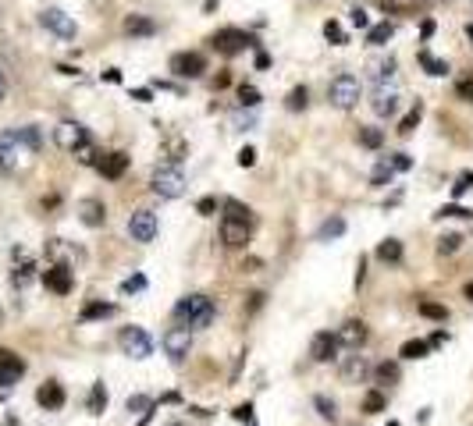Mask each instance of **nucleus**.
Segmentation results:
<instances>
[{
	"instance_id": "nucleus-1",
	"label": "nucleus",
	"mask_w": 473,
	"mask_h": 426,
	"mask_svg": "<svg viewBox=\"0 0 473 426\" xmlns=\"http://www.w3.org/2000/svg\"><path fill=\"white\" fill-rule=\"evenodd\" d=\"M39 149V132L36 128H15L0 135V174L18 167L22 156H32Z\"/></svg>"
},
{
	"instance_id": "nucleus-2",
	"label": "nucleus",
	"mask_w": 473,
	"mask_h": 426,
	"mask_svg": "<svg viewBox=\"0 0 473 426\" xmlns=\"http://www.w3.org/2000/svg\"><path fill=\"white\" fill-rule=\"evenodd\" d=\"M214 316H218V309H214V302H210L206 295H185L175 305V320H178V327H185V331L210 327V324H214Z\"/></svg>"
},
{
	"instance_id": "nucleus-3",
	"label": "nucleus",
	"mask_w": 473,
	"mask_h": 426,
	"mask_svg": "<svg viewBox=\"0 0 473 426\" xmlns=\"http://www.w3.org/2000/svg\"><path fill=\"white\" fill-rule=\"evenodd\" d=\"M359 96H363V85H359V78L349 75V71L335 75L331 85H328V99H331V106H338V111H352V106L359 103Z\"/></svg>"
},
{
	"instance_id": "nucleus-4",
	"label": "nucleus",
	"mask_w": 473,
	"mask_h": 426,
	"mask_svg": "<svg viewBox=\"0 0 473 426\" xmlns=\"http://www.w3.org/2000/svg\"><path fill=\"white\" fill-rule=\"evenodd\" d=\"M149 188L161 195V199H178V195L185 192V174H182V167H175V164L156 167L153 178H149Z\"/></svg>"
},
{
	"instance_id": "nucleus-5",
	"label": "nucleus",
	"mask_w": 473,
	"mask_h": 426,
	"mask_svg": "<svg viewBox=\"0 0 473 426\" xmlns=\"http://www.w3.org/2000/svg\"><path fill=\"white\" fill-rule=\"evenodd\" d=\"M118 345H121V352L128 359H149L153 355V341H149V334L142 327H125L118 334Z\"/></svg>"
},
{
	"instance_id": "nucleus-6",
	"label": "nucleus",
	"mask_w": 473,
	"mask_h": 426,
	"mask_svg": "<svg viewBox=\"0 0 473 426\" xmlns=\"http://www.w3.org/2000/svg\"><path fill=\"white\" fill-rule=\"evenodd\" d=\"M214 50H221L225 57H232V53H242L246 46H253L256 39L249 36V32H242V29H221V32H214Z\"/></svg>"
},
{
	"instance_id": "nucleus-7",
	"label": "nucleus",
	"mask_w": 473,
	"mask_h": 426,
	"mask_svg": "<svg viewBox=\"0 0 473 426\" xmlns=\"http://www.w3.org/2000/svg\"><path fill=\"white\" fill-rule=\"evenodd\" d=\"M39 25H43V29H50L54 36H61V39H75V32H79L75 18H72V15H65L61 8H46V11L39 15Z\"/></svg>"
},
{
	"instance_id": "nucleus-8",
	"label": "nucleus",
	"mask_w": 473,
	"mask_h": 426,
	"mask_svg": "<svg viewBox=\"0 0 473 426\" xmlns=\"http://www.w3.org/2000/svg\"><path fill=\"white\" fill-rule=\"evenodd\" d=\"M128 235H132V242H139V245L153 242V238H156V213H153V209H135L132 217H128Z\"/></svg>"
},
{
	"instance_id": "nucleus-9",
	"label": "nucleus",
	"mask_w": 473,
	"mask_h": 426,
	"mask_svg": "<svg viewBox=\"0 0 473 426\" xmlns=\"http://www.w3.org/2000/svg\"><path fill=\"white\" fill-rule=\"evenodd\" d=\"M54 142H58L61 149L75 153V149L89 146V132H86V128H82L79 121H61V125L54 128Z\"/></svg>"
},
{
	"instance_id": "nucleus-10",
	"label": "nucleus",
	"mask_w": 473,
	"mask_h": 426,
	"mask_svg": "<svg viewBox=\"0 0 473 426\" xmlns=\"http://www.w3.org/2000/svg\"><path fill=\"white\" fill-rule=\"evenodd\" d=\"M371 373H374V366L366 362V355H349L342 366H338V377H342V384H366L371 380Z\"/></svg>"
},
{
	"instance_id": "nucleus-11",
	"label": "nucleus",
	"mask_w": 473,
	"mask_h": 426,
	"mask_svg": "<svg viewBox=\"0 0 473 426\" xmlns=\"http://www.w3.org/2000/svg\"><path fill=\"white\" fill-rule=\"evenodd\" d=\"M171 71L178 78H199L206 71V57H203V53H196V50L175 53V57H171Z\"/></svg>"
},
{
	"instance_id": "nucleus-12",
	"label": "nucleus",
	"mask_w": 473,
	"mask_h": 426,
	"mask_svg": "<svg viewBox=\"0 0 473 426\" xmlns=\"http://www.w3.org/2000/svg\"><path fill=\"white\" fill-rule=\"evenodd\" d=\"M22 373H25V362H22L15 352L0 348V391H11V387L18 384Z\"/></svg>"
},
{
	"instance_id": "nucleus-13",
	"label": "nucleus",
	"mask_w": 473,
	"mask_h": 426,
	"mask_svg": "<svg viewBox=\"0 0 473 426\" xmlns=\"http://www.w3.org/2000/svg\"><path fill=\"white\" fill-rule=\"evenodd\" d=\"M164 352H168L175 362H182V359L192 352V331H185V327H171V331L164 334Z\"/></svg>"
},
{
	"instance_id": "nucleus-14",
	"label": "nucleus",
	"mask_w": 473,
	"mask_h": 426,
	"mask_svg": "<svg viewBox=\"0 0 473 426\" xmlns=\"http://www.w3.org/2000/svg\"><path fill=\"white\" fill-rule=\"evenodd\" d=\"M335 338H338V345H342V348H359L366 338H371V331H366L363 320H345V324L335 331Z\"/></svg>"
},
{
	"instance_id": "nucleus-15",
	"label": "nucleus",
	"mask_w": 473,
	"mask_h": 426,
	"mask_svg": "<svg viewBox=\"0 0 473 426\" xmlns=\"http://www.w3.org/2000/svg\"><path fill=\"white\" fill-rule=\"evenodd\" d=\"M43 284L54 291V295H68L72 288H75V277H72V270L68 266H61V263H54L50 270L43 274Z\"/></svg>"
},
{
	"instance_id": "nucleus-16",
	"label": "nucleus",
	"mask_w": 473,
	"mask_h": 426,
	"mask_svg": "<svg viewBox=\"0 0 473 426\" xmlns=\"http://www.w3.org/2000/svg\"><path fill=\"white\" fill-rule=\"evenodd\" d=\"M338 352H342V345H338V338L335 334H317L313 338V345H309V355H313V362H331V359H338Z\"/></svg>"
},
{
	"instance_id": "nucleus-17",
	"label": "nucleus",
	"mask_w": 473,
	"mask_h": 426,
	"mask_svg": "<svg viewBox=\"0 0 473 426\" xmlns=\"http://www.w3.org/2000/svg\"><path fill=\"white\" fill-rule=\"evenodd\" d=\"M96 171H100L103 178L118 181V178L128 171V153H103V156L96 160Z\"/></svg>"
},
{
	"instance_id": "nucleus-18",
	"label": "nucleus",
	"mask_w": 473,
	"mask_h": 426,
	"mask_svg": "<svg viewBox=\"0 0 473 426\" xmlns=\"http://www.w3.org/2000/svg\"><path fill=\"white\" fill-rule=\"evenodd\" d=\"M249 228H253V224L221 221V242H225V249H246V245H249Z\"/></svg>"
},
{
	"instance_id": "nucleus-19",
	"label": "nucleus",
	"mask_w": 473,
	"mask_h": 426,
	"mask_svg": "<svg viewBox=\"0 0 473 426\" xmlns=\"http://www.w3.org/2000/svg\"><path fill=\"white\" fill-rule=\"evenodd\" d=\"M79 217H82V224L100 228L103 221H107V206H103L100 199H82V202H79Z\"/></svg>"
},
{
	"instance_id": "nucleus-20",
	"label": "nucleus",
	"mask_w": 473,
	"mask_h": 426,
	"mask_svg": "<svg viewBox=\"0 0 473 426\" xmlns=\"http://www.w3.org/2000/svg\"><path fill=\"white\" fill-rule=\"evenodd\" d=\"M371 106H374V114H378V118H392V114L399 111V92H395V89H385V85H381V89L374 92Z\"/></svg>"
},
{
	"instance_id": "nucleus-21",
	"label": "nucleus",
	"mask_w": 473,
	"mask_h": 426,
	"mask_svg": "<svg viewBox=\"0 0 473 426\" xmlns=\"http://www.w3.org/2000/svg\"><path fill=\"white\" fill-rule=\"evenodd\" d=\"M36 401H39L43 408L54 412V408H61V405H65V387H61L58 380H46V384L36 391Z\"/></svg>"
},
{
	"instance_id": "nucleus-22",
	"label": "nucleus",
	"mask_w": 473,
	"mask_h": 426,
	"mask_svg": "<svg viewBox=\"0 0 473 426\" xmlns=\"http://www.w3.org/2000/svg\"><path fill=\"white\" fill-rule=\"evenodd\" d=\"M366 71H371V82L381 89L385 82L395 78V57H374L371 64H366Z\"/></svg>"
},
{
	"instance_id": "nucleus-23",
	"label": "nucleus",
	"mask_w": 473,
	"mask_h": 426,
	"mask_svg": "<svg viewBox=\"0 0 473 426\" xmlns=\"http://www.w3.org/2000/svg\"><path fill=\"white\" fill-rule=\"evenodd\" d=\"M121 29H125L128 36H153V32H156V25H153L146 15H125Z\"/></svg>"
},
{
	"instance_id": "nucleus-24",
	"label": "nucleus",
	"mask_w": 473,
	"mask_h": 426,
	"mask_svg": "<svg viewBox=\"0 0 473 426\" xmlns=\"http://www.w3.org/2000/svg\"><path fill=\"white\" fill-rule=\"evenodd\" d=\"M225 221H239V224H253V213H249V206H242L239 199H228V202H225Z\"/></svg>"
},
{
	"instance_id": "nucleus-25",
	"label": "nucleus",
	"mask_w": 473,
	"mask_h": 426,
	"mask_svg": "<svg viewBox=\"0 0 473 426\" xmlns=\"http://www.w3.org/2000/svg\"><path fill=\"white\" fill-rule=\"evenodd\" d=\"M392 36H395V25L392 22H381V25H374L371 32H366V43H371V46H385Z\"/></svg>"
},
{
	"instance_id": "nucleus-26",
	"label": "nucleus",
	"mask_w": 473,
	"mask_h": 426,
	"mask_svg": "<svg viewBox=\"0 0 473 426\" xmlns=\"http://www.w3.org/2000/svg\"><path fill=\"white\" fill-rule=\"evenodd\" d=\"M338 235H345V221H342V217H331V221L321 224L317 242H331V238H338Z\"/></svg>"
},
{
	"instance_id": "nucleus-27",
	"label": "nucleus",
	"mask_w": 473,
	"mask_h": 426,
	"mask_svg": "<svg viewBox=\"0 0 473 426\" xmlns=\"http://www.w3.org/2000/svg\"><path fill=\"white\" fill-rule=\"evenodd\" d=\"M378 259H385V263H399V259H402V242L385 238V242L378 245Z\"/></svg>"
},
{
	"instance_id": "nucleus-28",
	"label": "nucleus",
	"mask_w": 473,
	"mask_h": 426,
	"mask_svg": "<svg viewBox=\"0 0 473 426\" xmlns=\"http://www.w3.org/2000/svg\"><path fill=\"white\" fill-rule=\"evenodd\" d=\"M103 408H107V387L93 384V391H89V412L93 415H103Z\"/></svg>"
},
{
	"instance_id": "nucleus-29",
	"label": "nucleus",
	"mask_w": 473,
	"mask_h": 426,
	"mask_svg": "<svg viewBox=\"0 0 473 426\" xmlns=\"http://www.w3.org/2000/svg\"><path fill=\"white\" fill-rule=\"evenodd\" d=\"M374 373H378V384H399V377H402L399 362H381Z\"/></svg>"
},
{
	"instance_id": "nucleus-30",
	"label": "nucleus",
	"mask_w": 473,
	"mask_h": 426,
	"mask_svg": "<svg viewBox=\"0 0 473 426\" xmlns=\"http://www.w3.org/2000/svg\"><path fill=\"white\" fill-rule=\"evenodd\" d=\"M385 405H388V401H385V394H381V391H366V394H363V412H366V415L385 412Z\"/></svg>"
},
{
	"instance_id": "nucleus-31",
	"label": "nucleus",
	"mask_w": 473,
	"mask_h": 426,
	"mask_svg": "<svg viewBox=\"0 0 473 426\" xmlns=\"http://www.w3.org/2000/svg\"><path fill=\"white\" fill-rule=\"evenodd\" d=\"M420 316H427V320H441V324H445V320H448V309H445L441 302L424 298V302H420Z\"/></svg>"
},
{
	"instance_id": "nucleus-32",
	"label": "nucleus",
	"mask_w": 473,
	"mask_h": 426,
	"mask_svg": "<svg viewBox=\"0 0 473 426\" xmlns=\"http://www.w3.org/2000/svg\"><path fill=\"white\" fill-rule=\"evenodd\" d=\"M103 316H114V305L111 302H89L82 309V320H103Z\"/></svg>"
},
{
	"instance_id": "nucleus-33",
	"label": "nucleus",
	"mask_w": 473,
	"mask_h": 426,
	"mask_svg": "<svg viewBox=\"0 0 473 426\" xmlns=\"http://www.w3.org/2000/svg\"><path fill=\"white\" fill-rule=\"evenodd\" d=\"M381 142H385V132H381V128H359V146L381 149Z\"/></svg>"
},
{
	"instance_id": "nucleus-34",
	"label": "nucleus",
	"mask_w": 473,
	"mask_h": 426,
	"mask_svg": "<svg viewBox=\"0 0 473 426\" xmlns=\"http://www.w3.org/2000/svg\"><path fill=\"white\" fill-rule=\"evenodd\" d=\"M420 64L427 68V75H448V64H445V61H438V57H431L427 50H420Z\"/></svg>"
},
{
	"instance_id": "nucleus-35",
	"label": "nucleus",
	"mask_w": 473,
	"mask_h": 426,
	"mask_svg": "<svg viewBox=\"0 0 473 426\" xmlns=\"http://www.w3.org/2000/svg\"><path fill=\"white\" fill-rule=\"evenodd\" d=\"M427 348H431L427 341H406L399 355H402V359H427Z\"/></svg>"
},
{
	"instance_id": "nucleus-36",
	"label": "nucleus",
	"mask_w": 473,
	"mask_h": 426,
	"mask_svg": "<svg viewBox=\"0 0 473 426\" xmlns=\"http://www.w3.org/2000/svg\"><path fill=\"white\" fill-rule=\"evenodd\" d=\"M462 235H445V238H438V256H452V252H459L462 249Z\"/></svg>"
},
{
	"instance_id": "nucleus-37",
	"label": "nucleus",
	"mask_w": 473,
	"mask_h": 426,
	"mask_svg": "<svg viewBox=\"0 0 473 426\" xmlns=\"http://www.w3.org/2000/svg\"><path fill=\"white\" fill-rule=\"evenodd\" d=\"M313 405H317V412L328 419V422H335L338 419V405L331 401V398H324V394H317V398H313Z\"/></svg>"
},
{
	"instance_id": "nucleus-38",
	"label": "nucleus",
	"mask_w": 473,
	"mask_h": 426,
	"mask_svg": "<svg viewBox=\"0 0 473 426\" xmlns=\"http://www.w3.org/2000/svg\"><path fill=\"white\" fill-rule=\"evenodd\" d=\"M420 118H424V106H420V103H413V111H409V114L402 118V125H399V132H402V135H409V132H413V128L420 125Z\"/></svg>"
},
{
	"instance_id": "nucleus-39",
	"label": "nucleus",
	"mask_w": 473,
	"mask_h": 426,
	"mask_svg": "<svg viewBox=\"0 0 473 426\" xmlns=\"http://www.w3.org/2000/svg\"><path fill=\"white\" fill-rule=\"evenodd\" d=\"M306 103H309L306 85H295V89L288 92V111H306Z\"/></svg>"
},
{
	"instance_id": "nucleus-40",
	"label": "nucleus",
	"mask_w": 473,
	"mask_h": 426,
	"mask_svg": "<svg viewBox=\"0 0 473 426\" xmlns=\"http://www.w3.org/2000/svg\"><path fill=\"white\" fill-rule=\"evenodd\" d=\"M239 103H242V106H249V111H253V106H260V89H253V85H239Z\"/></svg>"
},
{
	"instance_id": "nucleus-41",
	"label": "nucleus",
	"mask_w": 473,
	"mask_h": 426,
	"mask_svg": "<svg viewBox=\"0 0 473 426\" xmlns=\"http://www.w3.org/2000/svg\"><path fill=\"white\" fill-rule=\"evenodd\" d=\"M125 408H128V412H149V408H153V398H146V394H132V398L125 401Z\"/></svg>"
},
{
	"instance_id": "nucleus-42",
	"label": "nucleus",
	"mask_w": 473,
	"mask_h": 426,
	"mask_svg": "<svg viewBox=\"0 0 473 426\" xmlns=\"http://www.w3.org/2000/svg\"><path fill=\"white\" fill-rule=\"evenodd\" d=\"M438 217H462V221H469V217H473V209H466V206H441V209H438Z\"/></svg>"
},
{
	"instance_id": "nucleus-43",
	"label": "nucleus",
	"mask_w": 473,
	"mask_h": 426,
	"mask_svg": "<svg viewBox=\"0 0 473 426\" xmlns=\"http://www.w3.org/2000/svg\"><path fill=\"white\" fill-rule=\"evenodd\" d=\"M324 36H328L335 46H342V43H345V32H342V25H338V22H328V25H324Z\"/></svg>"
},
{
	"instance_id": "nucleus-44",
	"label": "nucleus",
	"mask_w": 473,
	"mask_h": 426,
	"mask_svg": "<svg viewBox=\"0 0 473 426\" xmlns=\"http://www.w3.org/2000/svg\"><path fill=\"white\" fill-rule=\"evenodd\" d=\"M469 188H473V174L466 171V174H459V181L452 185V195H466Z\"/></svg>"
},
{
	"instance_id": "nucleus-45",
	"label": "nucleus",
	"mask_w": 473,
	"mask_h": 426,
	"mask_svg": "<svg viewBox=\"0 0 473 426\" xmlns=\"http://www.w3.org/2000/svg\"><path fill=\"white\" fill-rule=\"evenodd\" d=\"M256 164V149L253 146H242L239 149V167H253Z\"/></svg>"
},
{
	"instance_id": "nucleus-46",
	"label": "nucleus",
	"mask_w": 473,
	"mask_h": 426,
	"mask_svg": "<svg viewBox=\"0 0 473 426\" xmlns=\"http://www.w3.org/2000/svg\"><path fill=\"white\" fill-rule=\"evenodd\" d=\"M455 89H459V96H462L466 103H473V75H466V78H459V85H455Z\"/></svg>"
},
{
	"instance_id": "nucleus-47",
	"label": "nucleus",
	"mask_w": 473,
	"mask_h": 426,
	"mask_svg": "<svg viewBox=\"0 0 473 426\" xmlns=\"http://www.w3.org/2000/svg\"><path fill=\"white\" fill-rule=\"evenodd\" d=\"M196 209L203 213V217H210V213H214V209H218V199H214V195H203V199L196 202Z\"/></svg>"
},
{
	"instance_id": "nucleus-48",
	"label": "nucleus",
	"mask_w": 473,
	"mask_h": 426,
	"mask_svg": "<svg viewBox=\"0 0 473 426\" xmlns=\"http://www.w3.org/2000/svg\"><path fill=\"white\" fill-rule=\"evenodd\" d=\"M349 22H352L356 29H366V25H371V18H366L363 8H352V11H349Z\"/></svg>"
},
{
	"instance_id": "nucleus-49",
	"label": "nucleus",
	"mask_w": 473,
	"mask_h": 426,
	"mask_svg": "<svg viewBox=\"0 0 473 426\" xmlns=\"http://www.w3.org/2000/svg\"><path fill=\"white\" fill-rule=\"evenodd\" d=\"M142 288H146V277H139V274H135V277H128V281L121 284V291H125V295H132V291H142Z\"/></svg>"
},
{
	"instance_id": "nucleus-50",
	"label": "nucleus",
	"mask_w": 473,
	"mask_h": 426,
	"mask_svg": "<svg viewBox=\"0 0 473 426\" xmlns=\"http://www.w3.org/2000/svg\"><path fill=\"white\" fill-rule=\"evenodd\" d=\"M232 415H235V419H239V422H253V405H249V401H246V405H239V408H235V412H232Z\"/></svg>"
},
{
	"instance_id": "nucleus-51",
	"label": "nucleus",
	"mask_w": 473,
	"mask_h": 426,
	"mask_svg": "<svg viewBox=\"0 0 473 426\" xmlns=\"http://www.w3.org/2000/svg\"><path fill=\"white\" fill-rule=\"evenodd\" d=\"M392 167H395V171H406V167H409V156H406V153H395V156H392Z\"/></svg>"
},
{
	"instance_id": "nucleus-52",
	"label": "nucleus",
	"mask_w": 473,
	"mask_h": 426,
	"mask_svg": "<svg viewBox=\"0 0 473 426\" xmlns=\"http://www.w3.org/2000/svg\"><path fill=\"white\" fill-rule=\"evenodd\" d=\"M242 270H249V274L260 270V259H242Z\"/></svg>"
},
{
	"instance_id": "nucleus-53",
	"label": "nucleus",
	"mask_w": 473,
	"mask_h": 426,
	"mask_svg": "<svg viewBox=\"0 0 473 426\" xmlns=\"http://www.w3.org/2000/svg\"><path fill=\"white\" fill-rule=\"evenodd\" d=\"M132 99H139V103H149V89H135V92H132Z\"/></svg>"
},
{
	"instance_id": "nucleus-54",
	"label": "nucleus",
	"mask_w": 473,
	"mask_h": 426,
	"mask_svg": "<svg viewBox=\"0 0 473 426\" xmlns=\"http://www.w3.org/2000/svg\"><path fill=\"white\" fill-rule=\"evenodd\" d=\"M246 125H253V114H246V118L239 114V118H235V128H246Z\"/></svg>"
},
{
	"instance_id": "nucleus-55",
	"label": "nucleus",
	"mask_w": 473,
	"mask_h": 426,
	"mask_svg": "<svg viewBox=\"0 0 473 426\" xmlns=\"http://www.w3.org/2000/svg\"><path fill=\"white\" fill-rule=\"evenodd\" d=\"M4 92H8V78H4V71H0V99H4Z\"/></svg>"
},
{
	"instance_id": "nucleus-56",
	"label": "nucleus",
	"mask_w": 473,
	"mask_h": 426,
	"mask_svg": "<svg viewBox=\"0 0 473 426\" xmlns=\"http://www.w3.org/2000/svg\"><path fill=\"white\" fill-rule=\"evenodd\" d=\"M466 298H469V302H473V281H469V284H466Z\"/></svg>"
},
{
	"instance_id": "nucleus-57",
	"label": "nucleus",
	"mask_w": 473,
	"mask_h": 426,
	"mask_svg": "<svg viewBox=\"0 0 473 426\" xmlns=\"http://www.w3.org/2000/svg\"><path fill=\"white\" fill-rule=\"evenodd\" d=\"M466 36H469V39H473V25H466Z\"/></svg>"
},
{
	"instance_id": "nucleus-58",
	"label": "nucleus",
	"mask_w": 473,
	"mask_h": 426,
	"mask_svg": "<svg viewBox=\"0 0 473 426\" xmlns=\"http://www.w3.org/2000/svg\"><path fill=\"white\" fill-rule=\"evenodd\" d=\"M388 426H399V422H388Z\"/></svg>"
},
{
	"instance_id": "nucleus-59",
	"label": "nucleus",
	"mask_w": 473,
	"mask_h": 426,
	"mask_svg": "<svg viewBox=\"0 0 473 426\" xmlns=\"http://www.w3.org/2000/svg\"><path fill=\"white\" fill-rule=\"evenodd\" d=\"M171 426H182V422H171Z\"/></svg>"
}]
</instances>
